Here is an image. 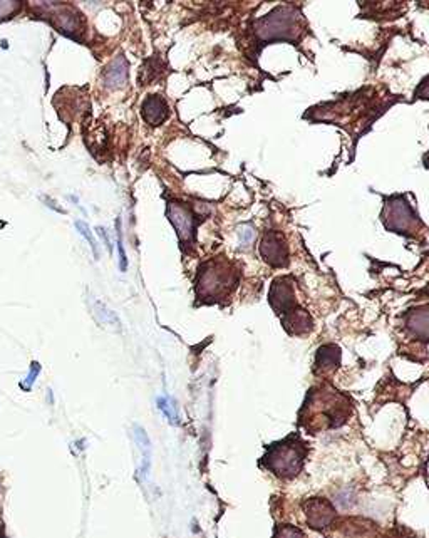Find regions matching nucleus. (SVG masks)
I'll list each match as a JSON object with an SVG mask.
<instances>
[{
    "label": "nucleus",
    "instance_id": "obj_25",
    "mask_svg": "<svg viewBox=\"0 0 429 538\" xmlns=\"http://www.w3.org/2000/svg\"><path fill=\"white\" fill-rule=\"evenodd\" d=\"M96 230H98L99 237H101L103 240H104V244H106L107 250H109V252H113V247H111V240H109V237L106 235V230H104V226H98V228H96Z\"/></svg>",
    "mask_w": 429,
    "mask_h": 538
},
{
    "label": "nucleus",
    "instance_id": "obj_7",
    "mask_svg": "<svg viewBox=\"0 0 429 538\" xmlns=\"http://www.w3.org/2000/svg\"><path fill=\"white\" fill-rule=\"evenodd\" d=\"M42 9L48 10L51 15L52 24L64 32L65 36L76 37L77 32H81V15L72 9L71 6H64V3H52V2H42Z\"/></svg>",
    "mask_w": 429,
    "mask_h": 538
},
{
    "label": "nucleus",
    "instance_id": "obj_17",
    "mask_svg": "<svg viewBox=\"0 0 429 538\" xmlns=\"http://www.w3.org/2000/svg\"><path fill=\"white\" fill-rule=\"evenodd\" d=\"M273 538H304V533L292 525H280Z\"/></svg>",
    "mask_w": 429,
    "mask_h": 538
},
{
    "label": "nucleus",
    "instance_id": "obj_10",
    "mask_svg": "<svg viewBox=\"0 0 429 538\" xmlns=\"http://www.w3.org/2000/svg\"><path fill=\"white\" fill-rule=\"evenodd\" d=\"M304 512L307 524L315 530L327 528L335 518L334 506L326 498H308L304 503Z\"/></svg>",
    "mask_w": 429,
    "mask_h": 538
},
{
    "label": "nucleus",
    "instance_id": "obj_24",
    "mask_svg": "<svg viewBox=\"0 0 429 538\" xmlns=\"http://www.w3.org/2000/svg\"><path fill=\"white\" fill-rule=\"evenodd\" d=\"M416 96H417V98H421V99H423V98L429 99V78H426V79L423 80V83H421V86H419V89H417Z\"/></svg>",
    "mask_w": 429,
    "mask_h": 538
},
{
    "label": "nucleus",
    "instance_id": "obj_1",
    "mask_svg": "<svg viewBox=\"0 0 429 538\" xmlns=\"http://www.w3.org/2000/svg\"><path fill=\"white\" fill-rule=\"evenodd\" d=\"M238 274L233 263L228 260H211L202 265L198 272V282H196V292L200 299H210L220 301L227 297L231 290L237 289Z\"/></svg>",
    "mask_w": 429,
    "mask_h": 538
},
{
    "label": "nucleus",
    "instance_id": "obj_21",
    "mask_svg": "<svg viewBox=\"0 0 429 538\" xmlns=\"http://www.w3.org/2000/svg\"><path fill=\"white\" fill-rule=\"evenodd\" d=\"M238 235H240L242 245H247V244H250V241L253 240V237H255V232H253V228H252V226H249V225H243L242 228H240V232H238Z\"/></svg>",
    "mask_w": 429,
    "mask_h": 538
},
{
    "label": "nucleus",
    "instance_id": "obj_18",
    "mask_svg": "<svg viewBox=\"0 0 429 538\" xmlns=\"http://www.w3.org/2000/svg\"><path fill=\"white\" fill-rule=\"evenodd\" d=\"M116 228H118V250H119V255H121V262H119V268H121V272H126V268H127V259H126L125 245H123L121 225H119V220L116 222Z\"/></svg>",
    "mask_w": 429,
    "mask_h": 538
},
{
    "label": "nucleus",
    "instance_id": "obj_8",
    "mask_svg": "<svg viewBox=\"0 0 429 538\" xmlns=\"http://www.w3.org/2000/svg\"><path fill=\"white\" fill-rule=\"evenodd\" d=\"M270 303H272V307L275 309V312L282 315V319L289 317V315H292L293 312L299 310L295 295H293L292 283L289 282L287 277L273 280L272 289H270Z\"/></svg>",
    "mask_w": 429,
    "mask_h": 538
},
{
    "label": "nucleus",
    "instance_id": "obj_23",
    "mask_svg": "<svg viewBox=\"0 0 429 538\" xmlns=\"http://www.w3.org/2000/svg\"><path fill=\"white\" fill-rule=\"evenodd\" d=\"M384 538H412V535L404 528H394L391 532H388V535Z\"/></svg>",
    "mask_w": 429,
    "mask_h": 538
},
{
    "label": "nucleus",
    "instance_id": "obj_12",
    "mask_svg": "<svg viewBox=\"0 0 429 538\" xmlns=\"http://www.w3.org/2000/svg\"><path fill=\"white\" fill-rule=\"evenodd\" d=\"M341 361V349L335 345H324L319 349L315 357L314 372L315 374H327V372L335 371Z\"/></svg>",
    "mask_w": 429,
    "mask_h": 538
},
{
    "label": "nucleus",
    "instance_id": "obj_9",
    "mask_svg": "<svg viewBox=\"0 0 429 538\" xmlns=\"http://www.w3.org/2000/svg\"><path fill=\"white\" fill-rule=\"evenodd\" d=\"M260 255L269 265L282 268L289 263V248L278 232H266L260 241Z\"/></svg>",
    "mask_w": 429,
    "mask_h": 538
},
{
    "label": "nucleus",
    "instance_id": "obj_22",
    "mask_svg": "<svg viewBox=\"0 0 429 538\" xmlns=\"http://www.w3.org/2000/svg\"><path fill=\"white\" fill-rule=\"evenodd\" d=\"M39 371H41V366H39L37 363H32V367H30V374L27 376V381H25V383H22V387H24V389H30V386H32V383L36 381Z\"/></svg>",
    "mask_w": 429,
    "mask_h": 538
},
{
    "label": "nucleus",
    "instance_id": "obj_5",
    "mask_svg": "<svg viewBox=\"0 0 429 538\" xmlns=\"http://www.w3.org/2000/svg\"><path fill=\"white\" fill-rule=\"evenodd\" d=\"M381 217L389 232L404 233V235L415 232L416 226L419 225V220L404 197L389 198Z\"/></svg>",
    "mask_w": 429,
    "mask_h": 538
},
{
    "label": "nucleus",
    "instance_id": "obj_13",
    "mask_svg": "<svg viewBox=\"0 0 429 538\" xmlns=\"http://www.w3.org/2000/svg\"><path fill=\"white\" fill-rule=\"evenodd\" d=\"M127 61L125 56H118L104 71V83L107 87H121L127 80Z\"/></svg>",
    "mask_w": 429,
    "mask_h": 538
},
{
    "label": "nucleus",
    "instance_id": "obj_3",
    "mask_svg": "<svg viewBox=\"0 0 429 538\" xmlns=\"http://www.w3.org/2000/svg\"><path fill=\"white\" fill-rule=\"evenodd\" d=\"M297 15L293 9L280 7L266 15L265 19L258 21L257 34L264 41H278V39H293L297 34Z\"/></svg>",
    "mask_w": 429,
    "mask_h": 538
},
{
    "label": "nucleus",
    "instance_id": "obj_14",
    "mask_svg": "<svg viewBox=\"0 0 429 538\" xmlns=\"http://www.w3.org/2000/svg\"><path fill=\"white\" fill-rule=\"evenodd\" d=\"M408 325L417 337H426V339H429V307L415 310V312L409 315Z\"/></svg>",
    "mask_w": 429,
    "mask_h": 538
},
{
    "label": "nucleus",
    "instance_id": "obj_6",
    "mask_svg": "<svg viewBox=\"0 0 429 538\" xmlns=\"http://www.w3.org/2000/svg\"><path fill=\"white\" fill-rule=\"evenodd\" d=\"M169 222L176 228L178 238L183 244V247H191L195 244L196 228L203 218L196 217L195 210L189 208L187 203L181 202H169L168 208H166Z\"/></svg>",
    "mask_w": 429,
    "mask_h": 538
},
{
    "label": "nucleus",
    "instance_id": "obj_2",
    "mask_svg": "<svg viewBox=\"0 0 429 538\" xmlns=\"http://www.w3.org/2000/svg\"><path fill=\"white\" fill-rule=\"evenodd\" d=\"M307 448L297 434L285 438L280 443L272 444L262 458V464L280 478H293L302 470Z\"/></svg>",
    "mask_w": 429,
    "mask_h": 538
},
{
    "label": "nucleus",
    "instance_id": "obj_16",
    "mask_svg": "<svg viewBox=\"0 0 429 538\" xmlns=\"http://www.w3.org/2000/svg\"><path fill=\"white\" fill-rule=\"evenodd\" d=\"M76 228L79 230L81 235L86 237V240L89 241V245H91V250L92 253H94L96 259H99V250H98V244H96V240L92 238V233H91V228H89V225L86 224V222H76Z\"/></svg>",
    "mask_w": 429,
    "mask_h": 538
},
{
    "label": "nucleus",
    "instance_id": "obj_4",
    "mask_svg": "<svg viewBox=\"0 0 429 538\" xmlns=\"http://www.w3.org/2000/svg\"><path fill=\"white\" fill-rule=\"evenodd\" d=\"M311 418H317L319 414H324L326 426L328 428H335L346 422L347 414H349V402L342 398L337 391L324 389L319 394H315L314 406H305V413H312Z\"/></svg>",
    "mask_w": 429,
    "mask_h": 538
},
{
    "label": "nucleus",
    "instance_id": "obj_11",
    "mask_svg": "<svg viewBox=\"0 0 429 538\" xmlns=\"http://www.w3.org/2000/svg\"><path fill=\"white\" fill-rule=\"evenodd\" d=\"M141 114L143 119H145L148 125L160 126L161 122H165L166 118L169 116V107L161 96H148V98L143 101Z\"/></svg>",
    "mask_w": 429,
    "mask_h": 538
},
{
    "label": "nucleus",
    "instance_id": "obj_15",
    "mask_svg": "<svg viewBox=\"0 0 429 538\" xmlns=\"http://www.w3.org/2000/svg\"><path fill=\"white\" fill-rule=\"evenodd\" d=\"M163 69H165L163 61H160L158 57L148 59L145 63V66L141 67V71H139V84H141V86H148V84H151L153 80L160 79L161 74L165 72Z\"/></svg>",
    "mask_w": 429,
    "mask_h": 538
},
{
    "label": "nucleus",
    "instance_id": "obj_19",
    "mask_svg": "<svg viewBox=\"0 0 429 538\" xmlns=\"http://www.w3.org/2000/svg\"><path fill=\"white\" fill-rule=\"evenodd\" d=\"M21 9V3L19 2H0V21L2 19H9V15Z\"/></svg>",
    "mask_w": 429,
    "mask_h": 538
},
{
    "label": "nucleus",
    "instance_id": "obj_20",
    "mask_svg": "<svg viewBox=\"0 0 429 538\" xmlns=\"http://www.w3.org/2000/svg\"><path fill=\"white\" fill-rule=\"evenodd\" d=\"M158 405H160L161 411H165V414L169 418V421H173V422L176 421V413H175V409H173V406L169 405L168 399H160V401H158Z\"/></svg>",
    "mask_w": 429,
    "mask_h": 538
}]
</instances>
